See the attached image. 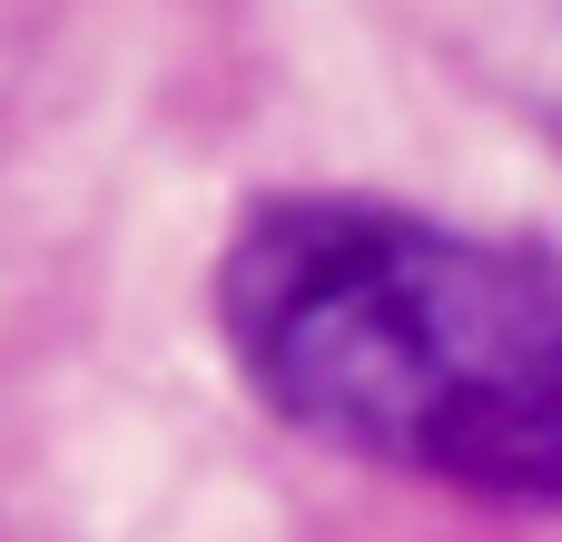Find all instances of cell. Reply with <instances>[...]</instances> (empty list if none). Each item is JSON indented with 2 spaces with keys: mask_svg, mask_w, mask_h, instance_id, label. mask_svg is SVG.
I'll list each match as a JSON object with an SVG mask.
<instances>
[{
  "mask_svg": "<svg viewBox=\"0 0 562 542\" xmlns=\"http://www.w3.org/2000/svg\"><path fill=\"white\" fill-rule=\"evenodd\" d=\"M217 336L296 434L562 513V247L267 197L217 257Z\"/></svg>",
  "mask_w": 562,
  "mask_h": 542,
  "instance_id": "obj_1",
  "label": "cell"
},
{
  "mask_svg": "<svg viewBox=\"0 0 562 542\" xmlns=\"http://www.w3.org/2000/svg\"><path fill=\"white\" fill-rule=\"evenodd\" d=\"M533 109H553V118H562V79H553V89H543V99H533Z\"/></svg>",
  "mask_w": 562,
  "mask_h": 542,
  "instance_id": "obj_2",
  "label": "cell"
}]
</instances>
